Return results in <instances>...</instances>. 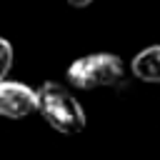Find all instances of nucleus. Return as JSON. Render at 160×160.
<instances>
[{
    "label": "nucleus",
    "mask_w": 160,
    "mask_h": 160,
    "mask_svg": "<svg viewBox=\"0 0 160 160\" xmlns=\"http://www.w3.org/2000/svg\"><path fill=\"white\" fill-rule=\"evenodd\" d=\"M72 8H88V5H92L95 0H68Z\"/></svg>",
    "instance_id": "nucleus-6"
},
{
    "label": "nucleus",
    "mask_w": 160,
    "mask_h": 160,
    "mask_svg": "<svg viewBox=\"0 0 160 160\" xmlns=\"http://www.w3.org/2000/svg\"><path fill=\"white\" fill-rule=\"evenodd\" d=\"M38 110V90L15 82V80H0V115L10 120L28 118Z\"/></svg>",
    "instance_id": "nucleus-3"
},
{
    "label": "nucleus",
    "mask_w": 160,
    "mask_h": 160,
    "mask_svg": "<svg viewBox=\"0 0 160 160\" xmlns=\"http://www.w3.org/2000/svg\"><path fill=\"white\" fill-rule=\"evenodd\" d=\"M38 112L42 115V120L62 132V135H78L85 130V110L80 105V100H75V95L62 88L60 82H42L38 90Z\"/></svg>",
    "instance_id": "nucleus-1"
},
{
    "label": "nucleus",
    "mask_w": 160,
    "mask_h": 160,
    "mask_svg": "<svg viewBox=\"0 0 160 160\" xmlns=\"http://www.w3.org/2000/svg\"><path fill=\"white\" fill-rule=\"evenodd\" d=\"M132 75L142 82H160V45H150L140 50L130 60Z\"/></svg>",
    "instance_id": "nucleus-4"
},
{
    "label": "nucleus",
    "mask_w": 160,
    "mask_h": 160,
    "mask_svg": "<svg viewBox=\"0 0 160 160\" xmlns=\"http://www.w3.org/2000/svg\"><path fill=\"white\" fill-rule=\"evenodd\" d=\"M10 68H12V45H10V40L0 38V80L8 78Z\"/></svg>",
    "instance_id": "nucleus-5"
},
{
    "label": "nucleus",
    "mask_w": 160,
    "mask_h": 160,
    "mask_svg": "<svg viewBox=\"0 0 160 160\" xmlns=\"http://www.w3.org/2000/svg\"><path fill=\"white\" fill-rule=\"evenodd\" d=\"M125 70L118 55L112 52H92L72 60L65 70V78L78 90H98V88H112L122 80Z\"/></svg>",
    "instance_id": "nucleus-2"
}]
</instances>
